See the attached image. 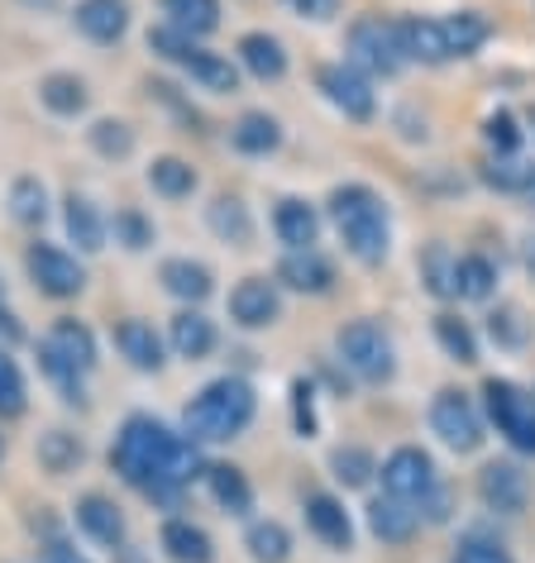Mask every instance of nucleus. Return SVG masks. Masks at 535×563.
<instances>
[{"instance_id": "f257e3e1", "label": "nucleus", "mask_w": 535, "mask_h": 563, "mask_svg": "<svg viewBox=\"0 0 535 563\" xmlns=\"http://www.w3.org/2000/svg\"><path fill=\"white\" fill-rule=\"evenodd\" d=\"M110 468H116L124 483L139 487L149 501L173 506L187 487V477L201 468V454H196L192 440H182L153 416H130L110 444Z\"/></svg>"}, {"instance_id": "f03ea898", "label": "nucleus", "mask_w": 535, "mask_h": 563, "mask_svg": "<svg viewBox=\"0 0 535 563\" xmlns=\"http://www.w3.org/2000/svg\"><path fill=\"white\" fill-rule=\"evenodd\" d=\"M253 411H259V401H253V387L244 377H216L187 401L182 430H187L192 444H225L249 430Z\"/></svg>"}, {"instance_id": "7ed1b4c3", "label": "nucleus", "mask_w": 535, "mask_h": 563, "mask_svg": "<svg viewBox=\"0 0 535 563\" xmlns=\"http://www.w3.org/2000/svg\"><path fill=\"white\" fill-rule=\"evenodd\" d=\"M330 220L340 239L349 244L359 263H383L387 258V244H392V230H387V210L378 201V191L359 187V181H349V187H335L330 191Z\"/></svg>"}, {"instance_id": "20e7f679", "label": "nucleus", "mask_w": 535, "mask_h": 563, "mask_svg": "<svg viewBox=\"0 0 535 563\" xmlns=\"http://www.w3.org/2000/svg\"><path fill=\"white\" fill-rule=\"evenodd\" d=\"M340 358L345 368L363 377V383H392V373H397V354H392V340L387 330L378 325V320H354V325L340 330Z\"/></svg>"}, {"instance_id": "39448f33", "label": "nucleus", "mask_w": 535, "mask_h": 563, "mask_svg": "<svg viewBox=\"0 0 535 563\" xmlns=\"http://www.w3.org/2000/svg\"><path fill=\"white\" fill-rule=\"evenodd\" d=\"M349 58H354L359 73L373 77H397L406 67V48H402V30L387 20H359L349 30Z\"/></svg>"}, {"instance_id": "423d86ee", "label": "nucleus", "mask_w": 535, "mask_h": 563, "mask_svg": "<svg viewBox=\"0 0 535 563\" xmlns=\"http://www.w3.org/2000/svg\"><path fill=\"white\" fill-rule=\"evenodd\" d=\"M483 397H488V416L502 440L521 449V454H535V397H526L516 383H502V377H492L483 387Z\"/></svg>"}, {"instance_id": "0eeeda50", "label": "nucleus", "mask_w": 535, "mask_h": 563, "mask_svg": "<svg viewBox=\"0 0 535 563\" xmlns=\"http://www.w3.org/2000/svg\"><path fill=\"white\" fill-rule=\"evenodd\" d=\"M24 267H30L34 287L44 291V297H53V301H67V297H77V291L87 287V267H81L67 249L44 244V239L30 244V253H24Z\"/></svg>"}, {"instance_id": "6e6552de", "label": "nucleus", "mask_w": 535, "mask_h": 563, "mask_svg": "<svg viewBox=\"0 0 535 563\" xmlns=\"http://www.w3.org/2000/svg\"><path fill=\"white\" fill-rule=\"evenodd\" d=\"M378 477H383V492H387V497L416 506V511H421V501H426L430 492H435V483H440V477H435L430 454H421V449H412V444L392 449L387 463L378 468Z\"/></svg>"}, {"instance_id": "1a4fd4ad", "label": "nucleus", "mask_w": 535, "mask_h": 563, "mask_svg": "<svg viewBox=\"0 0 535 563\" xmlns=\"http://www.w3.org/2000/svg\"><path fill=\"white\" fill-rule=\"evenodd\" d=\"M430 430L440 434L449 449H459V454H473V449L483 444V416H478V406L463 397V391H440V397L430 401Z\"/></svg>"}, {"instance_id": "9d476101", "label": "nucleus", "mask_w": 535, "mask_h": 563, "mask_svg": "<svg viewBox=\"0 0 535 563\" xmlns=\"http://www.w3.org/2000/svg\"><path fill=\"white\" fill-rule=\"evenodd\" d=\"M316 81H320V91H326V101L340 110L345 120H373V110H378V101H373V87H369V77L359 73V67H349V63H330V67H320L316 73Z\"/></svg>"}, {"instance_id": "9b49d317", "label": "nucleus", "mask_w": 535, "mask_h": 563, "mask_svg": "<svg viewBox=\"0 0 535 563\" xmlns=\"http://www.w3.org/2000/svg\"><path fill=\"white\" fill-rule=\"evenodd\" d=\"M478 497L498 516H521L531 501V477L521 473L516 463H488V468L478 473Z\"/></svg>"}, {"instance_id": "f8f14e48", "label": "nucleus", "mask_w": 535, "mask_h": 563, "mask_svg": "<svg viewBox=\"0 0 535 563\" xmlns=\"http://www.w3.org/2000/svg\"><path fill=\"white\" fill-rule=\"evenodd\" d=\"M283 316V297H277V282L268 277H244L230 291V320L244 330H263Z\"/></svg>"}, {"instance_id": "ddd939ff", "label": "nucleus", "mask_w": 535, "mask_h": 563, "mask_svg": "<svg viewBox=\"0 0 535 563\" xmlns=\"http://www.w3.org/2000/svg\"><path fill=\"white\" fill-rule=\"evenodd\" d=\"M77 530L101 549H110V554L124 549V511L110 497H101V492H87V497L77 501Z\"/></svg>"}, {"instance_id": "4468645a", "label": "nucleus", "mask_w": 535, "mask_h": 563, "mask_svg": "<svg viewBox=\"0 0 535 563\" xmlns=\"http://www.w3.org/2000/svg\"><path fill=\"white\" fill-rule=\"evenodd\" d=\"M73 20L91 44H120L130 30V5L124 0H77Z\"/></svg>"}, {"instance_id": "2eb2a0df", "label": "nucleus", "mask_w": 535, "mask_h": 563, "mask_svg": "<svg viewBox=\"0 0 535 563\" xmlns=\"http://www.w3.org/2000/svg\"><path fill=\"white\" fill-rule=\"evenodd\" d=\"M277 282L292 291H306V297H320V291H330L335 267L316 249H287V258L277 263Z\"/></svg>"}, {"instance_id": "dca6fc26", "label": "nucleus", "mask_w": 535, "mask_h": 563, "mask_svg": "<svg viewBox=\"0 0 535 563\" xmlns=\"http://www.w3.org/2000/svg\"><path fill=\"white\" fill-rule=\"evenodd\" d=\"M306 526H312L316 540L330 544V549H349V544H354V526H349V511L330 497V492H312V497H306Z\"/></svg>"}, {"instance_id": "f3484780", "label": "nucleus", "mask_w": 535, "mask_h": 563, "mask_svg": "<svg viewBox=\"0 0 535 563\" xmlns=\"http://www.w3.org/2000/svg\"><path fill=\"white\" fill-rule=\"evenodd\" d=\"M116 349L124 354V363L139 368V373H159L167 363L163 358V340L153 334L149 320H120V325H116Z\"/></svg>"}, {"instance_id": "a211bd4d", "label": "nucleus", "mask_w": 535, "mask_h": 563, "mask_svg": "<svg viewBox=\"0 0 535 563\" xmlns=\"http://www.w3.org/2000/svg\"><path fill=\"white\" fill-rule=\"evenodd\" d=\"M230 144L239 153H249V158H268V153L283 148V124H277L273 115H263V110H249V115L234 120Z\"/></svg>"}, {"instance_id": "6ab92c4d", "label": "nucleus", "mask_w": 535, "mask_h": 563, "mask_svg": "<svg viewBox=\"0 0 535 563\" xmlns=\"http://www.w3.org/2000/svg\"><path fill=\"white\" fill-rule=\"evenodd\" d=\"M163 554L173 563H216V544H210V534L201 526L173 516L163 526Z\"/></svg>"}, {"instance_id": "aec40b11", "label": "nucleus", "mask_w": 535, "mask_h": 563, "mask_svg": "<svg viewBox=\"0 0 535 563\" xmlns=\"http://www.w3.org/2000/svg\"><path fill=\"white\" fill-rule=\"evenodd\" d=\"M239 63H244V73L259 77V81H283L287 77V53L273 34H244L239 38Z\"/></svg>"}, {"instance_id": "412c9836", "label": "nucleus", "mask_w": 535, "mask_h": 563, "mask_svg": "<svg viewBox=\"0 0 535 563\" xmlns=\"http://www.w3.org/2000/svg\"><path fill=\"white\" fill-rule=\"evenodd\" d=\"M402 48L406 58L416 63H449L455 53H449V38H445V20H402Z\"/></svg>"}, {"instance_id": "4be33fe9", "label": "nucleus", "mask_w": 535, "mask_h": 563, "mask_svg": "<svg viewBox=\"0 0 535 563\" xmlns=\"http://www.w3.org/2000/svg\"><path fill=\"white\" fill-rule=\"evenodd\" d=\"M63 224H67V239L81 249V253H101L106 249V220H101V210H96L87 196H67L63 201Z\"/></svg>"}, {"instance_id": "5701e85b", "label": "nucleus", "mask_w": 535, "mask_h": 563, "mask_svg": "<svg viewBox=\"0 0 535 563\" xmlns=\"http://www.w3.org/2000/svg\"><path fill=\"white\" fill-rule=\"evenodd\" d=\"M273 230L287 249H312L320 234V216L306 201H297V196H287V201H277V210H273Z\"/></svg>"}, {"instance_id": "b1692460", "label": "nucleus", "mask_w": 535, "mask_h": 563, "mask_svg": "<svg viewBox=\"0 0 535 563\" xmlns=\"http://www.w3.org/2000/svg\"><path fill=\"white\" fill-rule=\"evenodd\" d=\"M177 67H182V73H187L192 81H201L206 91H220V96H225V91H239V67H234L230 58H220V53L201 48V44H196Z\"/></svg>"}, {"instance_id": "393cba45", "label": "nucleus", "mask_w": 535, "mask_h": 563, "mask_svg": "<svg viewBox=\"0 0 535 563\" xmlns=\"http://www.w3.org/2000/svg\"><path fill=\"white\" fill-rule=\"evenodd\" d=\"M167 340H173L177 358H206L210 349H216V325L201 316V311H177L173 325H167Z\"/></svg>"}, {"instance_id": "a878e982", "label": "nucleus", "mask_w": 535, "mask_h": 563, "mask_svg": "<svg viewBox=\"0 0 535 563\" xmlns=\"http://www.w3.org/2000/svg\"><path fill=\"white\" fill-rule=\"evenodd\" d=\"M159 282L167 291H173L177 301H206L210 297V267L206 263H192V258H167L163 267H159Z\"/></svg>"}, {"instance_id": "bb28decb", "label": "nucleus", "mask_w": 535, "mask_h": 563, "mask_svg": "<svg viewBox=\"0 0 535 563\" xmlns=\"http://www.w3.org/2000/svg\"><path fill=\"white\" fill-rule=\"evenodd\" d=\"M81 459H87V444H81L73 430H48V434H39V468H44V473L67 477V473L81 468Z\"/></svg>"}, {"instance_id": "cd10ccee", "label": "nucleus", "mask_w": 535, "mask_h": 563, "mask_svg": "<svg viewBox=\"0 0 535 563\" xmlns=\"http://www.w3.org/2000/svg\"><path fill=\"white\" fill-rule=\"evenodd\" d=\"M369 530L383 544H406L416 534V511L406 501H397V497H378L369 506Z\"/></svg>"}, {"instance_id": "c85d7f7f", "label": "nucleus", "mask_w": 535, "mask_h": 563, "mask_svg": "<svg viewBox=\"0 0 535 563\" xmlns=\"http://www.w3.org/2000/svg\"><path fill=\"white\" fill-rule=\"evenodd\" d=\"M206 483H210V497H216L220 511H230V516H249V506H253V487H249V477L230 468V463H210L206 468Z\"/></svg>"}, {"instance_id": "c756f323", "label": "nucleus", "mask_w": 535, "mask_h": 563, "mask_svg": "<svg viewBox=\"0 0 535 563\" xmlns=\"http://www.w3.org/2000/svg\"><path fill=\"white\" fill-rule=\"evenodd\" d=\"M163 15L173 30L206 38V34H216V24H220V0H163Z\"/></svg>"}, {"instance_id": "7c9ffc66", "label": "nucleus", "mask_w": 535, "mask_h": 563, "mask_svg": "<svg viewBox=\"0 0 535 563\" xmlns=\"http://www.w3.org/2000/svg\"><path fill=\"white\" fill-rule=\"evenodd\" d=\"M48 344L58 349L63 358H73L81 373H91V368H96V340H91V330L81 325V320H73V316L53 320V330H48Z\"/></svg>"}, {"instance_id": "2f4dec72", "label": "nucleus", "mask_w": 535, "mask_h": 563, "mask_svg": "<svg viewBox=\"0 0 535 563\" xmlns=\"http://www.w3.org/2000/svg\"><path fill=\"white\" fill-rule=\"evenodd\" d=\"M39 101H44L53 115H81V110H87V81L73 73H53L39 81Z\"/></svg>"}, {"instance_id": "473e14b6", "label": "nucleus", "mask_w": 535, "mask_h": 563, "mask_svg": "<svg viewBox=\"0 0 535 563\" xmlns=\"http://www.w3.org/2000/svg\"><path fill=\"white\" fill-rule=\"evenodd\" d=\"M206 224L216 239H225V244H249L253 239V220H249L244 201H234V196H220V201L206 210Z\"/></svg>"}, {"instance_id": "72a5a7b5", "label": "nucleus", "mask_w": 535, "mask_h": 563, "mask_svg": "<svg viewBox=\"0 0 535 563\" xmlns=\"http://www.w3.org/2000/svg\"><path fill=\"white\" fill-rule=\"evenodd\" d=\"M492 287H498V267H492L483 253H469V258L455 263V297L469 301H488Z\"/></svg>"}, {"instance_id": "f704fd0d", "label": "nucleus", "mask_w": 535, "mask_h": 563, "mask_svg": "<svg viewBox=\"0 0 535 563\" xmlns=\"http://www.w3.org/2000/svg\"><path fill=\"white\" fill-rule=\"evenodd\" d=\"M488 20L478 15V10H459V15H449L445 20V38H449V53L455 58H469V53H478L488 44Z\"/></svg>"}, {"instance_id": "c9c22d12", "label": "nucleus", "mask_w": 535, "mask_h": 563, "mask_svg": "<svg viewBox=\"0 0 535 563\" xmlns=\"http://www.w3.org/2000/svg\"><path fill=\"white\" fill-rule=\"evenodd\" d=\"M253 563H283L292 554V534L277 526V520H253L249 534H244Z\"/></svg>"}, {"instance_id": "e433bc0d", "label": "nucleus", "mask_w": 535, "mask_h": 563, "mask_svg": "<svg viewBox=\"0 0 535 563\" xmlns=\"http://www.w3.org/2000/svg\"><path fill=\"white\" fill-rule=\"evenodd\" d=\"M149 187L159 196H167V201H182V196L196 191V173H192V163H182V158H153Z\"/></svg>"}, {"instance_id": "4c0bfd02", "label": "nucleus", "mask_w": 535, "mask_h": 563, "mask_svg": "<svg viewBox=\"0 0 535 563\" xmlns=\"http://www.w3.org/2000/svg\"><path fill=\"white\" fill-rule=\"evenodd\" d=\"M39 368L48 373V383L58 387L67 401H87V397H81V377H87V373H81L73 358H63V354H58V349H53L48 340H39Z\"/></svg>"}, {"instance_id": "58836bf2", "label": "nucleus", "mask_w": 535, "mask_h": 563, "mask_svg": "<svg viewBox=\"0 0 535 563\" xmlns=\"http://www.w3.org/2000/svg\"><path fill=\"white\" fill-rule=\"evenodd\" d=\"M10 216L20 224H44L48 220V191L39 177H15V187H10Z\"/></svg>"}, {"instance_id": "ea45409f", "label": "nucleus", "mask_w": 535, "mask_h": 563, "mask_svg": "<svg viewBox=\"0 0 535 563\" xmlns=\"http://www.w3.org/2000/svg\"><path fill=\"white\" fill-rule=\"evenodd\" d=\"M87 139L101 158H130L134 153V130L124 120H96L87 130Z\"/></svg>"}, {"instance_id": "a19ab883", "label": "nucleus", "mask_w": 535, "mask_h": 563, "mask_svg": "<svg viewBox=\"0 0 535 563\" xmlns=\"http://www.w3.org/2000/svg\"><path fill=\"white\" fill-rule=\"evenodd\" d=\"M24 406H30V391H24L20 363L0 349V416L15 420V416H24Z\"/></svg>"}, {"instance_id": "79ce46f5", "label": "nucleus", "mask_w": 535, "mask_h": 563, "mask_svg": "<svg viewBox=\"0 0 535 563\" xmlns=\"http://www.w3.org/2000/svg\"><path fill=\"white\" fill-rule=\"evenodd\" d=\"M435 340H440L445 354L459 358V363H473L478 358V340H473V330L463 325L459 316H435Z\"/></svg>"}, {"instance_id": "37998d69", "label": "nucleus", "mask_w": 535, "mask_h": 563, "mask_svg": "<svg viewBox=\"0 0 535 563\" xmlns=\"http://www.w3.org/2000/svg\"><path fill=\"white\" fill-rule=\"evenodd\" d=\"M330 468H335V477H340L345 487H363L378 473V463H373L369 449L349 444V449H335V454H330Z\"/></svg>"}, {"instance_id": "c03bdc74", "label": "nucleus", "mask_w": 535, "mask_h": 563, "mask_svg": "<svg viewBox=\"0 0 535 563\" xmlns=\"http://www.w3.org/2000/svg\"><path fill=\"white\" fill-rule=\"evenodd\" d=\"M110 230H116V239H120V244L130 249V253H139V249H149V244H153V224H149L144 216H139V210H130V206L116 210Z\"/></svg>"}, {"instance_id": "a18cd8bd", "label": "nucleus", "mask_w": 535, "mask_h": 563, "mask_svg": "<svg viewBox=\"0 0 535 563\" xmlns=\"http://www.w3.org/2000/svg\"><path fill=\"white\" fill-rule=\"evenodd\" d=\"M455 263L459 258H449V249L445 244H430V253H426V282H430V291L435 297H455Z\"/></svg>"}, {"instance_id": "49530a36", "label": "nucleus", "mask_w": 535, "mask_h": 563, "mask_svg": "<svg viewBox=\"0 0 535 563\" xmlns=\"http://www.w3.org/2000/svg\"><path fill=\"white\" fill-rule=\"evenodd\" d=\"M526 173H531V167L512 163V153H498V158L483 167V181H488V187H498V191H521V187H526Z\"/></svg>"}, {"instance_id": "de8ad7c7", "label": "nucleus", "mask_w": 535, "mask_h": 563, "mask_svg": "<svg viewBox=\"0 0 535 563\" xmlns=\"http://www.w3.org/2000/svg\"><path fill=\"white\" fill-rule=\"evenodd\" d=\"M455 563H512V554L498 540H488V534H469V540H459Z\"/></svg>"}, {"instance_id": "09e8293b", "label": "nucleus", "mask_w": 535, "mask_h": 563, "mask_svg": "<svg viewBox=\"0 0 535 563\" xmlns=\"http://www.w3.org/2000/svg\"><path fill=\"white\" fill-rule=\"evenodd\" d=\"M483 134H488V144L498 148V153H516V144H521V130H516V120L506 115V110H498V115H488Z\"/></svg>"}, {"instance_id": "8fccbe9b", "label": "nucleus", "mask_w": 535, "mask_h": 563, "mask_svg": "<svg viewBox=\"0 0 535 563\" xmlns=\"http://www.w3.org/2000/svg\"><path fill=\"white\" fill-rule=\"evenodd\" d=\"M492 340L506 344V349H516L521 340H526V325H521V316L516 311H498V316H492Z\"/></svg>"}, {"instance_id": "3c124183", "label": "nucleus", "mask_w": 535, "mask_h": 563, "mask_svg": "<svg viewBox=\"0 0 535 563\" xmlns=\"http://www.w3.org/2000/svg\"><path fill=\"white\" fill-rule=\"evenodd\" d=\"M292 397H297V426H302V434H312V430H316V416H312V387L297 383V387H292Z\"/></svg>"}, {"instance_id": "603ef678", "label": "nucleus", "mask_w": 535, "mask_h": 563, "mask_svg": "<svg viewBox=\"0 0 535 563\" xmlns=\"http://www.w3.org/2000/svg\"><path fill=\"white\" fill-rule=\"evenodd\" d=\"M292 10H297V15H312V20H326V15H335V5H340V0H287Z\"/></svg>"}, {"instance_id": "864d4df0", "label": "nucleus", "mask_w": 535, "mask_h": 563, "mask_svg": "<svg viewBox=\"0 0 535 563\" xmlns=\"http://www.w3.org/2000/svg\"><path fill=\"white\" fill-rule=\"evenodd\" d=\"M44 563H91V559H81L73 544L67 540H48V549H44Z\"/></svg>"}, {"instance_id": "5fc2aeb1", "label": "nucleus", "mask_w": 535, "mask_h": 563, "mask_svg": "<svg viewBox=\"0 0 535 563\" xmlns=\"http://www.w3.org/2000/svg\"><path fill=\"white\" fill-rule=\"evenodd\" d=\"M0 334H6V340H10V344H15V340H24V330L15 325V316H10V311H6V306H0Z\"/></svg>"}, {"instance_id": "6e6d98bb", "label": "nucleus", "mask_w": 535, "mask_h": 563, "mask_svg": "<svg viewBox=\"0 0 535 563\" xmlns=\"http://www.w3.org/2000/svg\"><path fill=\"white\" fill-rule=\"evenodd\" d=\"M521 196H526V201L535 206V167H531V173H526V187H521Z\"/></svg>"}, {"instance_id": "4d7b16f0", "label": "nucleus", "mask_w": 535, "mask_h": 563, "mask_svg": "<svg viewBox=\"0 0 535 563\" xmlns=\"http://www.w3.org/2000/svg\"><path fill=\"white\" fill-rule=\"evenodd\" d=\"M526 267L535 273V239H526Z\"/></svg>"}, {"instance_id": "13d9d810", "label": "nucleus", "mask_w": 535, "mask_h": 563, "mask_svg": "<svg viewBox=\"0 0 535 563\" xmlns=\"http://www.w3.org/2000/svg\"><path fill=\"white\" fill-rule=\"evenodd\" d=\"M0 454H6V444H0Z\"/></svg>"}]
</instances>
